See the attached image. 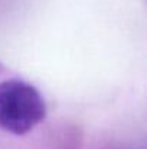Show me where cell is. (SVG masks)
Listing matches in <instances>:
<instances>
[{
  "label": "cell",
  "mask_w": 147,
  "mask_h": 149,
  "mask_svg": "<svg viewBox=\"0 0 147 149\" xmlns=\"http://www.w3.org/2000/svg\"><path fill=\"white\" fill-rule=\"evenodd\" d=\"M46 114L41 93L22 80L0 83V126L14 135H25L36 127Z\"/></svg>",
  "instance_id": "1"
}]
</instances>
